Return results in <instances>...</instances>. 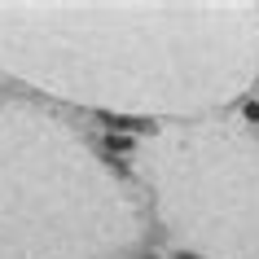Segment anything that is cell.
Masks as SVG:
<instances>
[{
	"mask_svg": "<svg viewBox=\"0 0 259 259\" xmlns=\"http://www.w3.org/2000/svg\"><path fill=\"white\" fill-rule=\"evenodd\" d=\"M137 242V198L79 132L0 101V259H114Z\"/></svg>",
	"mask_w": 259,
	"mask_h": 259,
	"instance_id": "7a4b0ae2",
	"label": "cell"
},
{
	"mask_svg": "<svg viewBox=\"0 0 259 259\" xmlns=\"http://www.w3.org/2000/svg\"><path fill=\"white\" fill-rule=\"evenodd\" d=\"M0 70L137 119H198L250 93L259 9L237 0H0Z\"/></svg>",
	"mask_w": 259,
	"mask_h": 259,
	"instance_id": "6da1fadb",
	"label": "cell"
},
{
	"mask_svg": "<svg viewBox=\"0 0 259 259\" xmlns=\"http://www.w3.org/2000/svg\"><path fill=\"white\" fill-rule=\"evenodd\" d=\"M154 211L202 259H259V137L233 123H167L137 145Z\"/></svg>",
	"mask_w": 259,
	"mask_h": 259,
	"instance_id": "3957f363",
	"label": "cell"
},
{
	"mask_svg": "<svg viewBox=\"0 0 259 259\" xmlns=\"http://www.w3.org/2000/svg\"><path fill=\"white\" fill-rule=\"evenodd\" d=\"M242 119H246V123H259V101H246V110H242Z\"/></svg>",
	"mask_w": 259,
	"mask_h": 259,
	"instance_id": "277c9868",
	"label": "cell"
}]
</instances>
